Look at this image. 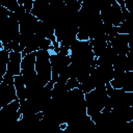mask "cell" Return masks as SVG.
I'll use <instances>...</instances> for the list:
<instances>
[{"label": "cell", "instance_id": "1", "mask_svg": "<svg viewBox=\"0 0 133 133\" xmlns=\"http://www.w3.org/2000/svg\"><path fill=\"white\" fill-rule=\"evenodd\" d=\"M70 56L72 63L87 64L92 69H96L97 66V57L89 41L76 39L70 47Z\"/></svg>", "mask_w": 133, "mask_h": 133}, {"label": "cell", "instance_id": "2", "mask_svg": "<svg viewBox=\"0 0 133 133\" xmlns=\"http://www.w3.org/2000/svg\"><path fill=\"white\" fill-rule=\"evenodd\" d=\"M108 98L106 85L98 86L91 91L85 94V102H86V111L87 114L91 117L100 113L104 107L106 100Z\"/></svg>", "mask_w": 133, "mask_h": 133}, {"label": "cell", "instance_id": "3", "mask_svg": "<svg viewBox=\"0 0 133 133\" xmlns=\"http://www.w3.org/2000/svg\"><path fill=\"white\" fill-rule=\"evenodd\" d=\"M50 55L51 53L48 50L39 49L36 51L35 71L44 86L52 79V66L50 61Z\"/></svg>", "mask_w": 133, "mask_h": 133}, {"label": "cell", "instance_id": "4", "mask_svg": "<svg viewBox=\"0 0 133 133\" xmlns=\"http://www.w3.org/2000/svg\"><path fill=\"white\" fill-rule=\"evenodd\" d=\"M19 99L15 86V78L8 74L2 77L0 82V108Z\"/></svg>", "mask_w": 133, "mask_h": 133}, {"label": "cell", "instance_id": "5", "mask_svg": "<svg viewBox=\"0 0 133 133\" xmlns=\"http://www.w3.org/2000/svg\"><path fill=\"white\" fill-rule=\"evenodd\" d=\"M51 55H50V61H51V66H52V80L54 82H57L58 77L60 72L66 68L68 65H70L72 63L71 60V56L63 54L61 52H53L50 51Z\"/></svg>", "mask_w": 133, "mask_h": 133}, {"label": "cell", "instance_id": "6", "mask_svg": "<svg viewBox=\"0 0 133 133\" xmlns=\"http://www.w3.org/2000/svg\"><path fill=\"white\" fill-rule=\"evenodd\" d=\"M101 18L104 23L118 26L123 20V10L121 5L114 1L111 5L101 9Z\"/></svg>", "mask_w": 133, "mask_h": 133}, {"label": "cell", "instance_id": "7", "mask_svg": "<svg viewBox=\"0 0 133 133\" xmlns=\"http://www.w3.org/2000/svg\"><path fill=\"white\" fill-rule=\"evenodd\" d=\"M20 100L17 99L7 105L0 108V114L1 116L8 123H18L19 119L22 117V114L20 112Z\"/></svg>", "mask_w": 133, "mask_h": 133}, {"label": "cell", "instance_id": "8", "mask_svg": "<svg viewBox=\"0 0 133 133\" xmlns=\"http://www.w3.org/2000/svg\"><path fill=\"white\" fill-rule=\"evenodd\" d=\"M22 52L10 51L9 52V61L7 63L6 74L10 76L21 75V63H22Z\"/></svg>", "mask_w": 133, "mask_h": 133}, {"label": "cell", "instance_id": "9", "mask_svg": "<svg viewBox=\"0 0 133 133\" xmlns=\"http://www.w3.org/2000/svg\"><path fill=\"white\" fill-rule=\"evenodd\" d=\"M111 47L116 52V54H124L127 55L129 51V43H128V34L118 33L114 38L110 42Z\"/></svg>", "mask_w": 133, "mask_h": 133}, {"label": "cell", "instance_id": "10", "mask_svg": "<svg viewBox=\"0 0 133 133\" xmlns=\"http://www.w3.org/2000/svg\"><path fill=\"white\" fill-rule=\"evenodd\" d=\"M116 52L113 50V48L111 47L110 42H108L107 47L105 48V50L100 54L99 57H97V65L100 64H113V61L116 57Z\"/></svg>", "mask_w": 133, "mask_h": 133}, {"label": "cell", "instance_id": "11", "mask_svg": "<svg viewBox=\"0 0 133 133\" xmlns=\"http://www.w3.org/2000/svg\"><path fill=\"white\" fill-rule=\"evenodd\" d=\"M15 78V86H16V90H17V95L18 98L20 100V103L24 102L27 99V88H26V84L24 82V78L21 75H17L14 76Z\"/></svg>", "mask_w": 133, "mask_h": 133}, {"label": "cell", "instance_id": "12", "mask_svg": "<svg viewBox=\"0 0 133 133\" xmlns=\"http://www.w3.org/2000/svg\"><path fill=\"white\" fill-rule=\"evenodd\" d=\"M88 41H89V44L92 47V50H94V53H95L96 57L100 56V54L105 50V48L107 47V44H108L106 35L100 36V37H97V38H90Z\"/></svg>", "mask_w": 133, "mask_h": 133}, {"label": "cell", "instance_id": "13", "mask_svg": "<svg viewBox=\"0 0 133 133\" xmlns=\"http://www.w3.org/2000/svg\"><path fill=\"white\" fill-rule=\"evenodd\" d=\"M112 65L114 71H127V55L117 54Z\"/></svg>", "mask_w": 133, "mask_h": 133}, {"label": "cell", "instance_id": "14", "mask_svg": "<svg viewBox=\"0 0 133 133\" xmlns=\"http://www.w3.org/2000/svg\"><path fill=\"white\" fill-rule=\"evenodd\" d=\"M123 89L126 91H133V72L126 71Z\"/></svg>", "mask_w": 133, "mask_h": 133}, {"label": "cell", "instance_id": "15", "mask_svg": "<svg viewBox=\"0 0 133 133\" xmlns=\"http://www.w3.org/2000/svg\"><path fill=\"white\" fill-rule=\"evenodd\" d=\"M79 88H80L84 94H87V92L91 91L92 89H95V88H96V85H95V83H94L91 77L89 76V77H87L84 81L80 82V84H79Z\"/></svg>", "mask_w": 133, "mask_h": 133}, {"label": "cell", "instance_id": "16", "mask_svg": "<svg viewBox=\"0 0 133 133\" xmlns=\"http://www.w3.org/2000/svg\"><path fill=\"white\" fill-rule=\"evenodd\" d=\"M19 5L18 0H0V6H3L10 11H15Z\"/></svg>", "mask_w": 133, "mask_h": 133}, {"label": "cell", "instance_id": "17", "mask_svg": "<svg viewBox=\"0 0 133 133\" xmlns=\"http://www.w3.org/2000/svg\"><path fill=\"white\" fill-rule=\"evenodd\" d=\"M26 14H27V10H26L25 6H24V5H19V7H18L15 11H11L9 16H11V17L15 18L17 21L20 22V21L25 17Z\"/></svg>", "mask_w": 133, "mask_h": 133}, {"label": "cell", "instance_id": "18", "mask_svg": "<svg viewBox=\"0 0 133 133\" xmlns=\"http://www.w3.org/2000/svg\"><path fill=\"white\" fill-rule=\"evenodd\" d=\"M127 71L133 72V45L129 46V51L127 53Z\"/></svg>", "mask_w": 133, "mask_h": 133}, {"label": "cell", "instance_id": "19", "mask_svg": "<svg viewBox=\"0 0 133 133\" xmlns=\"http://www.w3.org/2000/svg\"><path fill=\"white\" fill-rule=\"evenodd\" d=\"M79 84H80V82L78 81V79H77L76 77H71V78H69L68 81H66V86H68L69 90H71V89H73V88L79 87Z\"/></svg>", "mask_w": 133, "mask_h": 133}, {"label": "cell", "instance_id": "20", "mask_svg": "<svg viewBox=\"0 0 133 133\" xmlns=\"http://www.w3.org/2000/svg\"><path fill=\"white\" fill-rule=\"evenodd\" d=\"M33 1L34 0H18L19 4L20 5H24L27 12H30L31 9H32V6H33Z\"/></svg>", "mask_w": 133, "mask_h": 133}, {"label": "cell", "instance_id": "21", "mask_svg": "<svg viewBox=\"0 0 133 133\" xmlns=\"http://www.w3.org/2000/svg\"><path fill=\"white\" fill-rule=\"evenodd\" d=\"M125 6L128 11L133 14V0H125Z\"/></svg>", "mask_w": 133, "mask_h": 133}, {"label": "cell", "instance_id": "22", "mask_svg": "<svg viewBox=\"0 0 133 133\" xmlns=\"http://www.w3.org/2000/svg\"><path fill=\"white\" fill-rule=\"evenodd\" d=\"M129 104L133 106V91H129Z\"/></svg>", "mask_w": 133, "mask_h": 133}, {"label": "cell", "instance_id": "23", "mask_svg": "<svg viewBox=\"0 0 133 133\" xmlns=\"http://www.w3.org/2000/svg\"><path fill=\"white\" fill-rule=\"evenodd\" d=\"M130 114H131V119H133V106H130Z\"/></svg>", "mask_w": 133, "mask_h": 133}]
</instances>
